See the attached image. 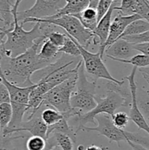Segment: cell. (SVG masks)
Segmentation results:
<instances>
[{
    "mask_svg": "<svg viewBox=\"0 0 149 150\" xmlns=\"http://www.w3.org/2000/svg\"><path fill=\"white\" fill-rule=\"evenodd\" d=\"M45 40V38L37 40L34 45L21 55L0 59L1 70L7 81L22 87L35 84L32 81V75L51 64L41 59L38 55L39 48Z\"/></svg>",
    "mask_w": 149,
    "mask_h": 150,
    "instance_id": "cell-1",
    "label": "cell"
},
{
    "mask_svg": "<svg viewBox=\"0 0 149 150\" xmlns=\"http://www.w3.org/2000/svg\"><path fill=\"white\" fill-rule=\"evenodd\" d=\"M20 1H15L12 9L14 25L8 29H4L0 27V31L5 33L6 40L1 51V59L3 57L14 58L20 56L32 48L37 40L45 38L39 26V23H34V26L29 31L23 29V25L20 24L17 18V12Z\"/></svg>",
    "mask_w": 149,
    "mask_h": 150,
    "instance_id": "cell-2",
    "label": "cell"
},
{
    "mask_svg": "<svg viewBox=\"0 0 149 150\" xmlns=\"http://www.w3.org/2000/svg\"><path fill=\"white\" fill-rule=\"evenodd\" d=\"M48 23L65 30L66 34L77 41L82 47L87 49L91 44L99 45L97 39L93 32L86 29L80 21L74 16H65L56 19H34L28 18L20 23L24 25L26 23Z\"/></svg>",
    "mask_w": 149,
    "mask_h": 150,
    "instance_id": "cell-3",
    "label": "cell"
},
{
    "mask_svg": "<svg viewBox=\"0 0 149 150\" xmlns=\"http://www.w3.org/2000/svg\"><path fill=\"white\" fill-rule=\"evenodd\" d=\"M75 89L70 98L72 108L77 110L80 114H85L93 110L97 104L95 100L96 81L88 80L83 63L77 72Z\"/></svg>",
    "mask_w": 149,
    "mask_h": 150,
    "instance_id": "cell-4",
    "label": "cell"
},
{
    "mask_svg": "<svg viewBox=\"0 0 149 150\" xmlns=\"http://www.w3.org/2000/svg\"><path fill=\"white\" fill-rule=\"evenodd\" d=\"M95 100L96 101V106L93 110L85 114L79 113L75 117L77 122V127L76 133L80 131V129L85 127L88 123L96 125L95 118L96 116L100 114H105L110 117H112L115 111L120 107H123L124 101L121 97L113 91L107 90L104 97L101 95H96Z\"/></svg>",
    "mask_w": 149,
    "mask_h": 150,
    "instance_id": "cell-5",
    "label": "cell"
},
{
    "mask_svg": "<svg viewBox=\"0 0 149 150\" xmlns=\"http://www.w3.org/2000/svg\"><path fill=\"white\" fill-rule=\"evenodd\" d=\"M77 80L76 74L48 91L44 96L42 105L53 107L61 114L71 111L72 108L70 105V98L75 89Z\"/></svg>",
    "mask_w": 149,
    "mask_h": 150,
    "instance_id": "cell-6",
    "label": "cell"
},
{
    "mask_svg": "<svg viewBox=\"0 0 149 150\" xmlns=\"http://www.w3.org/2000/svg\"><path fill=\"white\" fill-rule=\"evenodd\" d=\"M95 120L97 122V125L94 127H83L80 130L83 131H94L98 133L99 136H103L106 137L110 143L116 142L118 146H120V142L122 141L131 142L134 143L135 141L137 133L125 131L124 130L118 128L112 123V119L110 116L105 114H100L96 116Z\"/></svg>",
    "mask_w": 149,
    "mask_h": 150,
    "instance_id": "cell-7",
    "label": "cell"
},
{
    "mask_svg": "<svg viewBox=\"0 0 149 150\" xmlns=\"http://www.w3.org/2000/svg\"><path fill=\"white\" fill-rule=\"evenodd\" d=\"M75 41V40H74ZM79 50L80 51V57L83 60V64L84 65L85 70L89 75L96 79H102L107 80L108 81L114 82V83L121 84L124 82V80L119 81L112 77L108 68L103 62V59L101 57L99 52L96 54L90 52L87 49L82 47L77 41H75Z\"/></svg>",
    "mask_w": 149,
    "mask_h": 150,
    "instance_id": "cell-8",
    "label": "cell"
},
{
    "mask_svg": "<svg viewBox=\"0 0 149 150\" xmlns=\"http://www.w3.org/2000/svg\"><path fill=\"white\" fill-rule=\"evenodd\" d=\"M65 4V1L61 0H37L30 8L21 12H17L19 23L26 19H43L54 16Z\"/></svg>",
    "mask_w": 149,
    "mask_h": 150,
    "instance_id": "cell-9",
    "label": "cell"
},
{
    "mask_svg": "<svg viewBox=\"0 0 149 150\" xmlns=\"http://www.w3.org/2000/svg\"><path fill=\"white\" fill-rule=\"evenodd\" d=\"M138 19H142L138 15H131V16H122L118 13L116 16L114 18L112 21H111L109 35L105 45L99 48L98 52L100 54L101 57L103 59L104 54L107 48L112 45L113 42L120 39L121 35L124 33L126 28L131 23Z\"/></svg>",
    "mask_w": 149,
    "mask_h": 150,
    "instance_id": "cell-10",
    "label": "cell"
},
{
    "mask_svg": "<svg viewBox=\"0 0 149 150\" xmlns=\"http://www.w3.org/2000/svg\"><path fill=\"white\" fill-rule=\"evenodd\" d=\"M137 67H133L131 73L129 76H126L124 79L127 81L129 86L130 90L131 92V96H132V104H131V108H129V119L131 121H132L138 127L139 129L145 131L149 135V124L147 122L145 117L142 114L137 107V100H136V92H137V83L135 81V74L137 71Z\"/></svg>",
    "mask_w": 149,
    "mask_h": 150,
    "instance_id": "cell-11",
    "label": "cell"
},
{
    "mask_svg": "<svg viewBox=\"0 0 149 150\" xmlns=\"http://www.w3.org/2000/svg\"><path fill=\"white\" fill-rule=\"evenodd\" d=\"M106 57L111 59L127 60L136 55V51L133 48V45L125 40L118 39L115 42L106 48L105 51Z\"/></svg>",
    "mask_w": 149,
    "mask_h": 150,
    "instance_id": "cell-12",
    "label": "cell"
},
{
    "mask_svg": "<svg viewBox=\"0 0 149 150\" xmlns=\"http://www.w3.org/2000/svg\"><path fill=\"white\" fill-rule=\"evenodd\" d=\"M121 4V1H113L112 4L110 8L109 11L107 13V14L101 19L97 23L96 29L93 32V35L96 37L99 42V48H102L105 43L106 42L108 38L110 32V28L111 24V18H112V12L115 10V7L118 6V4Z\"/></svg>",
    "mask_w": 149,
    "mask_h": 150,
    "instance_id": "cell-13",
    "label": "cell"
},
{
    "mask_svg": "<svg viewBox=\"0 0 149 150\" xmlns=\"http://www.w3.org/2000/svg\"><path fill=\"white\" fill-rule=\"evenodd\" d=\"M99 1L97 0H90L88 7L80 13L76 15L74 17L77 18L81 24L88 30L93 32L97 26V13L96 7Z\"/></svg>",
    "mask_w": 149,
    "mask_h": 150,
    "instance_id": "cell-14",
    "label": "cell"
},
{
    "mask_svg": "<svg viewBox=\"0 0 149 150\" xmlns=\"http://www.w3.org/2000/svg\"><path fill=\"white\" fill-rule=\"evenodd\" d=\"M21 131H27L32 136H40L46 139L48 126L42 121L41 117L34 116L26 122H23L20 127L15 130L14 134Z\"/></svg>",
    "mask_w": 149,
    "mask_h": 150,
    "instance_id": "cell-15",
    "label": "cell"
},
{
    "mask_svg": "<svg viewBox=\"0 0 149 150\" xmlns=\"http://www.w3.org/2000/svg\"><path fill=\"white\" fill-rule=\"evenodd\" d=\"M89 0H66L65 4L54 16L45 19H56L62 16H75L88 7ZM45 19V18H43Z\"/></svg>",
    "mask_w": 149,
    "mask_h": 150,
    "instance_id": "cell-16",
    "label": "cell"
},
{
    "mask_svg": "<svg viewBox=\"0 0 149 150\" xmlns=\"http://www.w3.org/2000/svg\"><path fill=\"white\" fill-rule=\"evenodd\" d=\"M123 79L124 80V82L123 83H121V84H118V83H114V82L108 81L106 84L107 90L113 91V92L118 94L123 99V101H124L123 107L130 108L131 106V104H132L131 92V90H130L128 82L127 83L126 79Z\"/></svg>",
    "mask_w": 149,
    "mask_h": 150,
    "instance_id": "cell-17",
    "label": "cell"
},
{
    "mask_svg": "<svg viewBox=\"0 0 149 150\" xmlns=\"http://www.w3.org/2000/svg\"><path fill=\"white\" fill-rule=\"evenodd\" d=\"M59 48L54 45L48 40H45L39 49L38 55L41 59L46 61L49 63H52L61 55L58 51Z\"/></svg>",
    "mask_w": 149,
    "mask_h": 150,
    "instance_id": "cell-18",
    "label": "cell"
},
{
    "mask_svg": "<svg viewBox=\"0 0 149 150\" xmlns=\"http://www.w3.org/2000/svg\"><path fill=\"white\" fill-rule=\"evenodd\" d=\"M14 3L15 1H0V21L4 23L2 28L4 29H10L14 24V18L12 13Z\"/></svg>",
    "mask_w": 149,
    "mask_h": 150,
    "instance_id": "cell-19",
    "label": "cell"
},
{
    "mask_svg": "<svg viewBox=\"0 0 149 150\" xmlns=\"http://www.w3.org/2000/svg\"><path fill=\"white\" fill-rule=\"evenodd\" d=\"M136 100H137V107L147 122H149V89L144 88H137L136 92Z\"/></svg>",
    "mask_w": 149,
    "mask_h": 150,
    "instance_id": "cell-20",
    "label": "cell"
},
{
    "mask_svg": "<svg viewBox=\"0 0 149 150\" xmlns=\"http://www.w3.org/2000/svg\"><path fill=\"white\" fill-rule=\"evenodd\" d=\"M149 31V23L143 19H138L131 22L124 30L121 38L128 36H136Z\"/></svg>",
    "mask_w": 149,
    "mask_h": 150,
    "instance_id": "cell-21",
    "label": "cell"
},
{
    "mask_svg": "<svg viewBox=\"0 0 149 150\" xmlns=\"http://www.w3.org/2000/svg\"><path fill=\"white\" fill-rule=\"evenodd\" d=\"M41 118L48 127H51L61 121L64 116L53 108H47L41 113Z\"/></svg>",
    "mask_w": 149,
    "mask_h": 150,
    "instance_id": "cell-22",
    "label": "cell"
},
{
    "mask_svg": "<svg viewBox=\"0 0 149 150\" xmlns=\"http://www.w3.org/2000/svg\"><path fill=\"white\" fill-rule=\"evenodd\" d=\"M67 35V40L61 48H59V53H63L66 55L70 56L72 57H80V51L77 47L75 41L70 36Z\"/></svg>",
    "mask_w": 149,
    "mask_h": 150,
    "instance_id": "cell-23",
    "label": "cell"
},
{
    "mask_svg": "<svg viewBox=\"0 0 149 150\" xmlns=\"http://www.w3.org/2000/svg\"><path fill=\"white\" fill-rule=\"evenodd\" d=\"M13 117V108L10 103H4L0 105V127L3 130L7 127Z\"/></svg>",
    "mask_w": 149,
    "mask_h": 150,
    "instance_id": "cell-24",
    "label": "cell"
},
{
    "mask_svg": "<svg viewBox=\"0 0 149 150\" xmlns=\"http://www.w3.org/2000/svg\"><path fill=\"white\" fill-rule=\"evenodd\" d=\"M114 61L132 64L137 68L139 67V69L149 67V55H145L143 54H137L129 59H114Z\"/></svg>",
    "mask_w": 149,
    "mask_h": 150,
    "instance_id": "cell-25",
    "label": "cell"
},
{
    "mask_svg": "<svg viewBox=\"0 0 149 150\" xmlns=\"http://www.w3.org/2000/svg\"><path fill=\"white\" fill-rule=\"evenodd\" d=\"M133 14L138 15L142 19L149 23V3L148 0H134Z\"/></svg>",
    "mask_w": 149,
    "mask_h": 150,
    "instance_id": "cell-26",
    "label": "cell"
},
{
    "mask_svg": "<svg viewBox=\"0 0 149 150\" xmlns=\"http://www.w3.org/2000/svg\"><path fill=\"white\" fill-rule=\"evenodd\" d=\"M45 38L50 42H52L54 45L60 48L63 46V45L65 42L67 35L66 33H63V32H60V31H57L56 28L53 30L48 32L46 35V36H45Z\"/></svg>",
    "mask_w": 149,
    "mask_h": 150,
    "instance_id": "cell-27",
    "label": "cell"
},
{
    "mask_svg": "<svg viewBox=\"0 0 149 150\" xmlns=\"http://www.w3.org/2000/svg\"><path fill=\"white\" fill-rule=\"evenodd\" d=\"M47 140L40 136H31L26 142L25 150H44L46 148Z\"/></svg>",
    "mask_w": 149,
    "mask_h": 150,
    "instance_id": "cell-28",
    "label": "cell"
},
{
    "mask_svg": "<svg viewBox=\"0 0 149 150\" xmlns=\"http://www.w3.org/2000/svg\"><path fill=\"white\" fill-rule=\"evenodd\" d=\"M52 136L55 139L57 145H58L61 149L73 150V144L74 143L69 136L59 133H53Z\"/></svg>",
    "mask_w": 149,
    "mask_h": 150,
    "instance_id": "cell-29",
    "label": "cell"
},
{
    "mask_svg": "<svg viewBox=\"0 0 149 150\" xmlns=\"http://www.w3.org/2000/svg\"><path fill=\"white\" fill-rule=\"evenodd\" d=\"M112 123L118 128L124 130L128 125L130 119L129 117L125 112L115 113L112 117H111Z\"/></svg>",
    "mask_w": 149,
    "mask_h": 150,
    "instance_id": "cell-30",
    "label": "cell"
},
{
    "mask_svg": "<svg viewBox=\"0 0 149 150\" xmlns=\"http://www.w3.org/2000/svg\"><path fill=\"white\" fill-rule=\"evenodd\" d=\"M112 0H99L96 7V13H97V21H99L107 14L112 4Z\"/></svg>",
    "mask_w": 149,
    "mask_h": 150,
    "instance_id": "cell-31",
    "label": "cell"
},
{
    "mask_svg": "<svg viewBox=\"0 0 149 150\" xmlns=\"http://www.w3.org/2000/svg\"><path fill=\"white\" fill-rule=\"evenodd\" d=\"M122 39L125 40L130 42L132 45L141 43H149V31L143 34H141V35H136V36L124 37Z\"/></svg>",
    "mask_w": 149,
    "mask_h": 150,
    "instance_id": "cell-32",
    "label": "cell"
},
{
    "mask_svg": "<svg viewBox=\"0 0 149 150\" xmlns=\"http://www.w3.org/2000/svg\"><path fill=\"white\" fill-rule=\"evenodd\" d=\"M4 103H10V95L7 88L0 77V105Z\"/></svg>",
    "mask_w": 149,
    "mask_h": 150,
    "instance_id": "cell-33",
    "label": "cell"
},
{
    "mask_svg": "<svg viewBox=\"0 0 149 150\" xmlns=\"http://www.w3.org/2000/svg\"><path fill=\"white\" fill-rule=\"evenodd\" d=\"M133 48L136 51H139L141 54L149 55V43H141L133 45Z\"/></svg>",
    "mask_w": 149,
    "mask_h": 150,
    "instance_id": "cell-34",
    "label": "cell"
},
{
    "mask_svg": "<svg viewBox=\"0 0 149 150\" xmlns=\"http://www.w3.org/2000/svg\"><path fill=\"white\" fill-rule=\"evenodd\" d=\"M55 145H57L55 139H54L53 136L51 135V136H49L48 139H47V145H46V148H45L44 150H50L51 148L53 147Z\"/></svg>",
    "mask_w": 149,
    "mask_h": 150,
    "instance_id": "cell-35",
    "label": "cell"
},
{
    "mask_svg": "<svg viewBox=\"0 0 149 150\" xmlns=\"http://www.w3.org/2000/svg\"><path fill=\"white\" fill-rule=\"evenodd\" d=\"M139 71L143 76V79H149V67H144V68H140Z\"/></svg>",
    "mask_w": 149,
    "mask_h": 150,
    "instance_id": "cell-36",
    "label": "cell"
},
{
    "mask_svg": "<svg viewBox=\"0 0 149 150\" xmlns=\"http://www.w3.org/2000/svg\"><path fill=\"white\" fill-rule=\"evenodd\" d=\"M127 142L128 143V144L129 145L131 148H132L133 150H149V149H146V148L143 147V146H140V145L132 143V142Z\"/></svg>",
    "mask_w": 149,
    "mask_h": 150,
    "instance_id": "cell-37",
    "label": "cell"
},
{
    "mask_svg": "<svg viewBox=\"0 0 149 150\" xmlns=\"http://www.w3.org/2000/svg\"><path fill=\"white\" fill-rule=\"evenodd\" d=\"M6 35L5 33L2 31H0V58H1V48H2L3 45L4 43V41H5Z\"/></svg>",
    "mask_w": 149,
    "mask_h": 150,
    "instance_id": "cell-38",
    "label": "cell"
},
{
    "mask_svg": "<svg viewBox=\"0 0 149 150\" xmlns=\"http://www.w3.org/2000/svg\"><path fill=\"white\" fill-rule=\"evenodd\" d=\"M85 150H103V149H102V148H101L100 146H98L94 144H92V145H89V146H88Z\"/></svg>",
    "mask_w": 149,
    "mask_h": 150,
    "instance_id": "cell-39",
    "label": "cell"
},
{
    "mask_svg": "<svg viewBox=\"0 0 149 150\" xmlns=\"http://www.w3.org/2000/svg\"><path fill=\"white\" fill-rule=\"evenodd\" d=\"M50 150H62V149H61V147H60L58 145H55V146H53V147Z\"/></svg>",
    "mask_w": 149,
    "mask_h": 150,
    "instance_id": "cell-40",
    "label": "cell"
},
{
    "mask_svg": "<svg viewBox=\"0 0 149 150\" xmlns=\"http://www.w3.org/2000/svg\"><path fill=\"white\" fill-rule=\"evenodd\" d=\"M3 138V129L0 127V140Z\"/></svg>",
    "mask_w": 149,
    "mask_h": 150,
    "instance_id": "cell-41",
    "label": "cell"
},
{
    "mask_svg": "<svg viewBox=\"0 0 149 150\" xmlns=\"http://www.w3.org/2000/svg\"><path fill=\"white\" fill-rule=\"evenodd\" d=\"M145 81L147 82L148 84L149 85V79H145Z\"/></svg>",
    "mask_w": 149,
    "mask_h": 150,
    "instance_id": "cell-42",
    "label": "cell"
},
{
    "mask_svg": "<svg viewBox=\"0 0 149 150\" xmlns=\"http://www.w3.org/2000/svg\"><path fill=\"white\" fill-rule=\"evenodd\" d=\"M0 150H12V149H5V148H1V149Z\"/></svg>",
    "mask_w": 149,
    "mask_h": 150,
    "instance_id": "cell-43",
    "label": "cell"
},
{
    "mask_svg": "<svg viewBox=\"0 0 149 150\" xmlns=\"http://www.w3.org/2000/svg\"><path fill=\"white\" fill-rule=\"evenodd\" d=\"M148 3H149V0H148Z\"/></svg>",
    "mask_w": 149,
    "mask_h": 150,
    "instance_id": "cell-44",
    "label": "cell"
},
{
    "mask_svg": "<svg viewBox=\"0 0 149 150\" xmlns=\"http://www.w3.org/2000/svg\"><path fill=\"white\" fill-rule=\"evenodd\" d=\"M1 149V148H0V149Z\"/></svg>",
    "mask_w": 149,
    "mask_h": 150,
    "instance_id": "cell-45",
    "label": "cell"
}]
</instances>
